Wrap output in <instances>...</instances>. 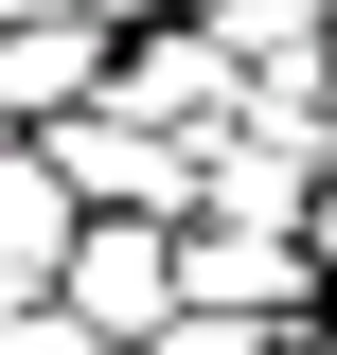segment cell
Returning <instances> with one entry per match:
<instances>
[{
	"label": "cell",
	"instance_id": "cell-8",
	"mask_svg": "<svg viewBox=\"0 0 337 355\" xmlns=\"http://www.w3.org/2000/svg\"><path fill=\"white\" fill-rule=\"evenodd\" d=\"M0 355H125V338H89L71 302H18V320H0Z\"/></svg>",
	"mask_w": 337,
	"mask_h": 355
},
{
	"label": "cell",
	"instance_id": "cell-7",
	"mask_svg": "<svg viewBox=\"0 0 337 355\" xmlns=\"http://www.w3.org/2000/svg\"><path fill=\"white\" fill-rule=\"evenodd\" d=\"M142 355H302V338H284V320H213V302H178Z\"/></svg>",
	"mask_w": 337,
	"mask_h": 355
},
{
	"label": "cell",
	"instance_id": "cell-11",
	"mask_svg": "<svg viewBox=\"0 0 337 355\" xmlns=\"http://www.w3.org/2000/svg\"><path fill=\"white\" fill-rule=\"evenodd\" d=\"M0 142H18V125H0Z\"/></svg>",
	"mask_w": 337,
	"mask_h": 355
},
{
	"label": "cell",
	"instance_id": "cell-3",
	"mask_svg": "<svg viewBox=\"0 0 337 355\" xmlns=\"http://www.w3.org/2000/svg\"><path fill=\"white\" fill-rule=\"evenodd\" d=\"M53 302H71L89 320V338H160V320H178V231H142V214H89L71 231V266H53Z\"/></svg>",
	"mask_w": 337,
	"mask_h": 355
},
{
	"label": "cell",
	"instance_id": "cell-1",
	"mask_svg": "<svg viewBox=\"0 0 337 355\" xmlns=\"http://www.w3.org/2000/svg\"><path fill=\"white\" fill-rule=\"evenodd\" d=\"M36 160L71 178V214H142V231H178V214H196V142H178V125H142V107H107V89H89V107H53V125H36Z\"/></svg>",
	"mask_w": 337,
	"mask_h": 355
},
{
	"label": "cell",
	"instance_id": "cell-2",
	"mask_svg": "<svg viewBox=\"0 0 337 355\" xmlns=\"http://www.w3.org/2000/svg\"><path fill=\"white\" fill-rule=\"evenodd\" d=\"M178 302L320 338V249H302V231H249V214H178Z\"/></svg>",
	"mask_w": 337,
	"mask_h": 355
},
{
	"label": "cell",
	"instance_id": "cell-9",
	"mask_svg": "<svg viewBox=\"0 0 337 355\" xmlns=\"http://www.w3.org/2000/svg\"><path fill=\"white\" fill-rule=\"evenodd\" d=\"M196 18H231V0H196Z\"/></svg>",
	"mask_w": 337,
	"mask_h": 355
},
{
	"label": "cell",
	"instance_id": "cell-5",
	"mask_svg": "<svg viewBox=\"0 0 337 355\" xmlns=\"http://www.w3.org/2000/svg\"><path fill=\"white\" fill-rule=\"evenodd\" d=\"M107 107H142V125H178V142H213L231 107H249V71H231V36H213V18H160L142 53H107Z\"/></svg>",
	"mask_w": 337,
	"mask_h": 355
},
{
	"label": "cell",
	"instance_id": "cell-6",
	"mask_svg": "<svg viewBox=\"0 0 337 355\" xmlns=\"http://www.w3.org/2000/svg\"><path fill=\"white\" fill-rule=\"evenodd\" d=\"M71 178H53L36 160V142H0V320H18V302H53V266H71Z\"/></svg>",
	"mask_w": 337,
	"mask_h": 355
},
{
	"label": "cell",
	"instance_id": "cell-4",
	"mask_svg": "<svg viewBox=\"0 0 337 355\" xmlns=\"http://www.w3.org/2000/svg\"><path fill=\"white\" fill-rule=\"evenodd\" d=\"M107 36H125V18H89V0H0V125L36 142L53 107H89V89H107Z\"/></svg>",
	"mask_w": 337,
	"mask_h": 355
},
{
	"label": "cell",
	"instance_id": "cell-10",
	"mask_svg": "<svg viewBox=\"0 0 337 355\" xmlns=\"http://www.w3.org/2000/svg\"><path fill=\"white\" fill-rule=\"evenodd\" d=\"M320 355H337V320H320Z\"/></svg>",
	"mask_w": 337,
	"mask_h": 355
}]
</instances>
